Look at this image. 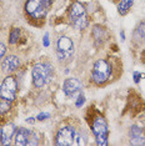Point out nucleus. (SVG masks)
<instances>
[{"label": "nucleus", "instance_id": "nucleus-16", "mask_svg": "<svg viewBox=\"0 0 145 146\" xmlns=\"http://www.w3.org/2000/svg\"><path fill=\"white\" fill-rule=\"evenodd\" d=\"M11 109V101H8L5 99L0 98V115L6 114Z\"/></svg>", "mask_w": 145, "mask_h": 146}, {"label": "nucleus", "instance_id": "nucleus-3", "mask_svg": "<svg viewBox=\"0 0 145 146\" xmlns=\"http://www.w3.org/2000/svg\"><path fill=\"white\" fill-rule=\"evenodd\" d=\"M111 75V66L106 60H98L93 66V72H91V81L95 85H104L109 80Z\"/></svg>", "mask_w": 145, "mask_h": 146}, {"label": "nucleus", "instance_id": "nucleus-17", "mask_svg": "<svg viewBox=\"0 0 145 146\" xmlns=\"http://www.w3.org/2000/svg\"><path fill=\"white\" fill-rule=\"evenodd\" d=\"M135 39H145V23H141V24L136 28V30L134 33Z\"/></svg>", "mask_w": 145, "mask_h": 146}, {"label": "nucleus", "instance_id": "nucleus-6", "mask_svg": "<svg viewBox=\"0 0 145 146\" xmlns=\"http://www.w3.org/2000/svg\"><path fill=\"white\" fill-rule=\"evenodd\" d=\"M18 91V81L14 75H8L0 85V98L8 101H14Z\"/></svg>", "mask_w": 145, "mask_h": 146}, {"label": "nucleus", "instance_id": "nucleus-2", "mask_svg": "<svg viewBox=\"0 0 145 146\" xmlns=\"http://www.w3.org/2000/svg\"><path fill=\"white\" fill-rule=\"evenodd\" d=\"M91 131L99 146L108 145V124L103 115L96 114L91 122Z\"/></svg>", "mask_w": 145, "mask_h": 146}, {"label": "nucleus", "instance_id": "nucleus-18", "mask_svg": "<svg viewBox=\"0 0 145 146\" xmlns=\"http://www.w3.org/2000/svg\"><path fill=\"white\" fill-rule=\"evenodd\" d=\"M85 102V98H84V95H79L78 98H76V102H75V105H76V108H81L83 106V104Z\"/></svg>", "mask_w": 145, "mask_h": 146}, {"label": "nucleus", "instance_id": "nucleus-10", "mask_svg": "<svg viewBox=\"0 0 145 146\" xmlns=\"http://www.w3.org/2000/svg\"><path fill=\"white\" fill-rule=\"evenodd\" d=\"M20 66V60L16 55H8L6 58L3 60V64H1V68H3V71L5 74H11V72L16 71Z\"/></svg>", "mask_w": 145, "mask_h": 146}, {"label": "nucleus", "instance_id": "nucleus-15", "mask_svg": "<svg viewBox=\"0 0 145 146\" xmlns=\"http://www.w3.org/2000/svg\"><path fill=\"white\" fill-rule=\"evenodd\" d=\"M20 34H21V30L19 28L13 29L10 31V36H9V42H10L11 45H15L16 42L19 41V39H20Z\"/></svg>", "mask_w": 145, "mask_h": 146}, {"label": "nucleus", "instance_id": "nucleus-13", "mask_svg": "<svg viewBox=\"0 0 145 146\" xmlns=\"http://www.w3.org/2000/svg\"><path fill=\"white\" fill-rule=\"evenodd\" d=\"M30 134H31V130H28V129H25V127L18 129L16 134H15V145H18V146L28 145Z\"/></svg>", "mask_w": 145, "mask_h": 146}, {"label": "nucleus", "instance_id": "nucleus-22", "mask_svg": "<svg viewBox=\"0 0 145 146\" xmlns=\"http://www.w3.org/2000/svg\"><path fill=\"white\" fill-rule=\"evenodd\" d=\"M49 44H50V41H49V34L47 33L45 36H44V46H45V48H48Z\"/></svg>", "mask_w": 145, "mask_h": 146}, {"label": "nucleus", "instance_id": "nucleus-4", "mask_svg": "<svg viewBox=\"0 0 145 146\" xmlns=\"http://www.w3.org/2000/svg\"><path fill=\"white\" fill-rule=\"evenodd\" d=\"M70 21L75 29L83 30L88 25V16L86 10L80 3L75 1L70 6Z\"/></svg>", "mask_w": 145, "mask_h": 146}, {"label": "nucleus", "instance_id": "nucleus-23", "mask_svg": "<svg viewBox=\"0 0 145 146\" xmlns=\"http://www.w3.org/2000/svg\"><path fill=\"white\" fill-rule=\"evenodd\" d=\"M34 121H35L34 117L33 119H26V122H29V124H34Z\"/></svg>", "mask_w": 145, "mask_h": 146}, {"label": "nucleus", "instance_id": "nucleus-12", "mask_svg": "<svg viewBox=\"0 0 145 146\" xmlns=\"http://www.w3.org/2000/svg\"><path fill=\"white\" fill-rule=\"evenodd\" d=\"M130 144L131 145H145V139L143 135V130L139 126H131L130 129Z\"/></svg>", "mask_w": 145, "mask_h": 146}, {"label": "nucleus", "instance_id": "nucleus-20", "mask_svg": "<svg viewBox=\"0 0 145 146\" xmlns=\"http://www.w3.org/2000/svg\"><path fill=\"white\" fill-rule=\"evenodd\" d=\"M133 76H134V81H135V84H139L140 82V79H141V75L140 72H138V71H135L134 74H133Z\"/></svg>", "mask_w": 145, "mask_h": 146}, {"label": "nucleus", "instance_id": "nucleus-14", "mask_svg": "<svg viewBox=\"0 0 145 146\" xmlns=\"http://www.w3.org/2000/svg\"><path fill=\"white\" fill-rule=\"evenodd\" d=\"M134 0H121L118 5V11H119L120 15H126L129 10L133 8Z\"/></svg>", "mask_w": 145, "mask_h": 146}, {"label": "nucleus", "instance_id": "nucleus-11", "mask_svg": "<svg viewBox=\"0 0 145 146\" xmlns=\"http://www.w3.org/2000/svg\"><path fill=\"white\" fill-rule=\"evenodd\" d=\"M16 126L14 124H9L1 127L0 130V144L1 145H10L11 144V137L16 132Z\"/></svg>", "mask_w": 145, "mask_h": 146}, {"label": "nucleus", "instance_id": "nucleus-7", "mask_svg": "<svg viewBox=\"0 0 145 146\" xmlns=\"http://www.w3.org/2000/svg\"><path fill=\"white\" fill-rule=\"evenodd\" d=\"M75 139H76V132L75 127L72 126H63L57 132L55 136V144L59 146H71L75 144Z\"/></svg>", "mask_w": 145, "mask_h": 146}, {"label": "nucleus", "instance_id": "nucleus-8", "mask_svg": "<svg viewBox=\"0 0 145 146\" xmlns=\"http://www.w3.org/2000/svg\"><path fill=\"white\" fill-rule=\"evenodd\" d=\"M25 11L33 19H44L48 9L44 6L41 0H28L25 4Z\"/></svg>", "mask_w": 145, "mask_h": 146}, {"label": "nucleus", "instance_id": "nucleus-9", "mask_svg": "<svg viewBox=\"0 0 145 146\" xmlns=\"http://www.w3.org/2000/svg\"><path fill=\"white\" fill-rule=\"evenodd\" d=\"M81 82L75 78H69L64 81L63 84V91L65 92V95L69 96V98H75L81 94Z\"/></svg>", "mask_w": 145, "mask_h": 146}, {"label": "nucleus", "instance_id": "nucleus-5", "mask_svg": "<svg viewBox=\"0 0 145 146\" xmlns=\"http://www.w3.org/2000/svg\"><path fill=\"white\" fill-rule=\"evenodd\" d=\"M74 54V42L71 41L68 36H61L59 38L57 42V55L60 62H68L70 61Z\"/></svg>", "mask_w": 145, "mask_h": 146}, {"label": "nucleus", "instance_id": "nucleus-21", "mask_svg": "<svg viewBox=\"0 0 145 146\" xmlns=\"http://www.w3.org/2000/svg\"><path fill=\"white\" fill-rule=\"evenodd\" d=\"M41 1H43V4H44L45 8L49 10V9H50V6H51V4H53V0H41Z\"/></svg>", "mask_w": 145, "mask_h": 146}, {"label": "nucleus", "instance_id": "nucleus-1", "mask_svg": "<svg viewBox=\"0 0 145 146\" xmlns=\"http://www.w3.org/2000/svg\"><path fill=\"white\" fill-rule=\"evenodd\" d=\"M31 76H33V82H34L36 88H43L48 82H50L53 76H54L53 66L49 62H38V64L33 66Z\"/></svg>", "mask_w": 145, "mask_h": 146}, {"label": "nucleus", "instance_id": "nucleus-24", "mask_svg": "<svg viewBox=\"0 0 145 146\" xmlns=\"http://www.w3.org/2000/svg\"><path fill=\"white\" fill-rule=\"evenodd\" d=\"M120 36H121V39H123V40H125V33L124 31L120 33Z\"/></svg>", "mask_w": 145, "mask_h": 146}, {"label": "nucleus", "instance_id": "nucleus-19", "mask_svg": "<svg viewBox=\"0 0 145 146\" xmlns=\"http://www.w3.org/2000/svg\"><path fill=\"white\" fill-rule=\"evenodd\" d=\"M50 117V114H47V112H41V114H39L36 116V119H38L39 121H43V120H47V119Z\"/></svg>", "mask_w": 145, "mask_h": 146}, {"label": "nucleus", "instance_id": "nucleus-25", "mask_svg": "<svg viewBox=\"0 0 145 146\" xmlns=\"http://www.w3.org/2000/svg\"><path fill=\"white\" fill-rule=\"evenodd\" d=\"M0 60H1V56H0Z\"/></svg>", "mask_w": 145, "mask_h": 146}]
</instances>
